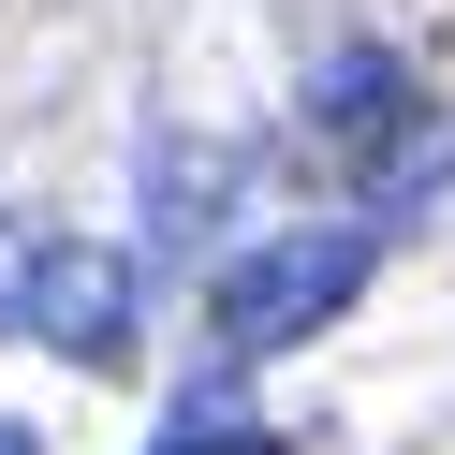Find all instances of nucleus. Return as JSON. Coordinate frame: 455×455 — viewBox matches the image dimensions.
Returning <instances> with one entry per match:
<instances>
[{
  "label": "nucleus",
  "instance_id": "6e6552de",
  "mask_svg": "<svg viewBox=\"0 0 455 455\" xmlns=\"http://www.w3.org/2000/svg\"><path fill=\"white\" fill-rule=\"evenodd\" d=\"M0 455H44V426H15V411H0Z\"/></svg>",
  "mask_w": 455,
  "mask_h": 455
},
{
  "label": "nucleus",
  "instance_id": "39448f33",
  "mask_svg": "<svg viewBox=\"0 0 455 455\" xmlns=\"http://www.w3.org/2000/svg\"><path fill=\"white\" fill-rule=\"evenodd\" d=\"M441 177H455V118H441V103H411V118L367 148V220H411Z\"/></svg>",
  "mask_w": 455,
  "mask_h": 455
},
{
  "label": "nucleus",
  "instance_id": "423d86ee",
  "mask_svg": "<svg viewBox=\"0 0 455 455\" xmlns=\"http://www.w3.org/2000/svg\"><path fill=\"white\" fill-rule=\"evenodd\" d=\"M148 455H279V426L250 411V396H235V367H220V382H191L177 411H162V441H148Z\"/></svg>",
  "mask_w": 455,
  "mask_h": 455
},
{
  "label": "nucleus",
  "instance_id": "20e7f679",
  "mask_svg": "<svg viewBox=\"0 0 455 455\" xmlns=\"http://www.w3.org/2000/svg\"><path fill=\"white\" fill-rule=\"evenodd\" d=\"M396 118H411V74H396L382 44H338V60L308 74V132H323V148H382Z\"/></svg>",
  "mask_w": 455,
  "mask_h": 455
},
{
  "label": "nucleus",
  "instance_id": "7ed1b4c3",
  "mask_svg": "<svg viewBox=\"0 0 455 455\" xmlns=\"http://www.w3.org/2000/svg\"><path fill=\"white\" fill-rule=\"evenodd\" d=\"M220 206H235V148H220V132H162L148 148V250L162 265H206Z\"/></svg>",
  "mask_w": 455,
  "mask_h": 455
},
{
  "label": "nucleus",
  "instance_id": "f257e3e1",
  "mask_svg": "<svg viewBox=\"0 0 455 455\" xmlns=\"http://www.w3.org/2000/svg\"><path fill=\"white\" fill-rule=\"evenodd\" d=\"M367 265H382V220H367V206L220 250V265H206V338H220V367H265V353H294V338H323L338 308L367 294Z\"/></svg>",
  "mask_w": 455,
  "mask_h": 455
},
{
  "label": "nucleus",
  "instance_id": "0eeeda50",
  "mask_svg": "<svg viewBox=\"0 0 455 455\" xmlns=\"http://www.w3.org/2000/svg\"><path fill=\"white\" fill-rule=\"evenodd\" d=\"M15 279H30V220L0 206V323H15Z\"/></svg>",
  "mask_w": 455,
  "mask_h": 455
},
{
  "label": "nucleus",
  "instance_id": "f03ea898",
  "mask_svg": "<svg viewBox=\"0 0 455 455\" xmlns=\"http://www.w3.org/2000/svg\"><path fill=\"white\" fill-rule=\"evenodd\" d=\"M132 308H148V265L132 250H103V235H44L30 250V279H15V338L30 353H60V367H132Z\"/></svg>",
  "mask_w": 455,
  "mask_h": 455
}]
</instances>
